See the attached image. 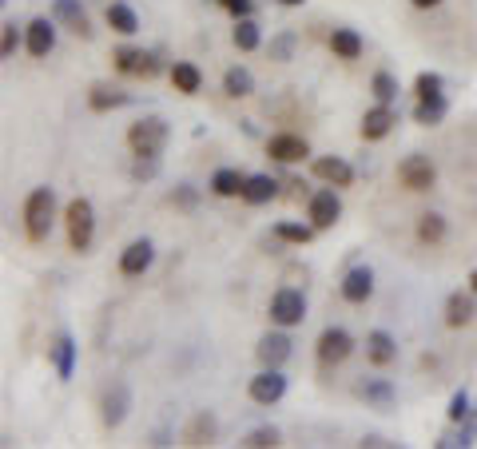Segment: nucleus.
Listing matches in <instances>:
<instances>
[{
  "instance_id": "nucleus-35",
  "label": "nucleus",
  "mask_w": 477,
  "mask_h": 449,
  "mask_svg": "<svg viewBox=\"0 0 477 449\" xmlns=\"http://www.w3.org/2000/svg\"><path fill=\"white\" fill-rule=\"evenodd\" d=\"M275 235L283 239V243H295V247H306L314 239V227H303V223H278Z\"/></svg>"
},
{
  "instance_id": "nucleus-13",
  "label": "nucleus",
  "mask_w": 477,
  "mask_h": 449,
  "mask_svg": "<svg viewBox=\"0 0 477 449\" xmlns=\"http://www.w3.org/2000/svg\"><path fill=\"white\" fill-rule=\"evenodd\" d=\"M152 258H155V247L147 243V239H136V243H127L124 255H119V275H127V278L144 275L147 267H152Z\"/></svg>"
},
{
  "instance_id": "nucleus-27",
  "label": "nucleus",
  "mask_w": 477,
  "mask_h": 449,
  "mask_svg": "<svg viewBox=\"0 0 477 449\" xmlns=\"http://www.w3.org/2000/svg\"><path fill=\"white\" fill-rule=\"evenodd\" d=\"M223 92L231 96V99H243V96H251L255 92V76L247 72V68H227L223 72Z\"/></svg>"
},
{
  "instance_id": "nucleus-38",
  "label": "nucleus",
  "mask_w": 477,
  "mask_h": 449,
  "mask_svg": "<svg viewBox=\"0 0 477 449\" xmlns=\"http://www.w3.org/2000/svg\"><path fill=\"white\" fill-rule=\"evenodd\" d=\"M16 48H20V33H16V24L8 20L5 24V33H0V56L5 60H13L16 56Z\"/></svg>"
},
{
  "instance_id": "nucleus-16",
  "label": "nucleus",
  "mask_w": 477,
  "mask_h": 449,
  "mask_svg": "<svg viewBox=\"0 0 477 449\" xmlns=\"http://www.w3.org/2000/svg\"><path fill=\"white\" fill-rule=\"evenodd\" d=\"M52 16L68 28V33H76L80 40L92 36V24H88V13L80 8V0H52Z\"/></svg>"
},
{
  "instance_id": "nucleus-28",
  "label": "nucleus",
  "mask_w": 477,
  "mask_h": 449,
  "mask_svg": "<svg viewBox=\"0 0 477 449\" xmlns=\"http://www.w3.org/2000/svg\"><path fill=\"white\" fill-rule=\"evenodd\" d=\"M445 112H450V104H445V96H434V99H417V108H414V124H422V127H434V124H442Z\"/></svg>"
},
{
  "instance_id": "nucleus-5",
  "label": "nucleus",
  "mask_w": 477,
  "mask_h": 449,
  "mask_svg": "<svg viewBox=\"0 0 477 449\" xmlns=\"http://www.w3.org/2000/svg\"><path fill=\"white\" fill-rule=\"evenodd\" d=\"M306 318V298L303 291H295V286H278L275 298H271V323L283 326V331H291Z\"/></svg>"
},
{
  "instance_id": "nucleus-40",
  "label": "nucleus",
  "mask_w": 477,
  "mask_h": 449,
  "mask_svg": "<svg viewBox=\"0 0 477 449\" xmlns=\"http://www.w3.org/2000/svg\"><path fill=\"white\" fill-rule=\"evenodd\" d=\"M291 52H295V33H283L271 44V60H278V64H286L291 60Z\"/></svg>"
},
{
  "instance_id": "nucleus-30",
  "label": "nucleus",
  "mask_w": 477,
  "mask_h": 449,
  "mask_svg": "<svg viewBox=\"0 0 477 449\" xmlns=\"http://www.w3.org/2000/svg\"><path fill=\"white\" fill-rule=\"evenodd\" d=\"M243 187H247V179L238 175L235 167H219V172L211 175V192H215V195H223V199L243 195Z\"/></svg>"
},
{
  "instance_id": "nucleus-9",
  "label": "nucleus",
  "mask_w": 477,
  "mask_h": 449,
  "mask_svg": "<svg viewBox=\"0 0 477 449\" xmlns=\"http://www.w3.org/2000/svg\"><path fill=\"white\" fill-rule=\"evenodd\" d=\"M112 64H116V72H124V76H144V80H152V76L159 72L155 56L144 52V48H116V52H112Z\"/></svg>"
},
{
  "instance_id": "nucleus-12",
  "label": "nucleus",
  "mask_w": 477,
  "mask_h": 449,
  "mask_svg": "<svg viewBox=\"0 0 477 449\" xmlns=\"http://www.w3.org/2000/svg\"><path fill=\"white\" fill-rule=\"evenodd\" d=\"M338 291H342V298L346 303H366V298L374 295V271L370 267H351V271L342 275V286H338Z\"/></svg>"
},
{
  "instance_id": "nucleus-34",
  "label": "nucleus",
  "mask_w": 477,
  "mask_h": 449,
  "mask_svg": "<svg viewBox=\"0 0 477 449\" xmlns=\"http://www.w3.org/2000/svg\"><path fill=\"white\" fill-rule=\"evenodd\" d=\"M370 92H374L378 104H394V99H398V80L390 72H374L370 76Z\"/></svg>"
},
{
  "instance_id": "nucleus-39",
  "label": "nucleus",
  "mask_w": 477,
  "mask_h": 449,
  "mask_svg": "<svg viewBox=\"0 0 477 449\" xmlns=\"http://www.w3.org/2000/svg\"><path fill=\"white\" fill-rule=\"evenodd\" d=\"M445 417H450V422H465V417H470V398H465V390H457L450 398V410H445Z\"/></svg>"
},
{
  "instance_id": "nucleus-32",
  "label": "nucleus",
  "mask_w": 477,
  "mask_h": 449,
  "mask_svg": "<svg viewBox=\"0 0 477 449\" xmlns=\"http://www.w3.org/2000/svg\"><path fill=\"white\" fill-rule=\"evenodd\" d=\"M215 437V417L211 414H195L192 426L183 430V445H207Z\"/></svg>"
},
{
  "instance_id": "nucleus-46",
  "label": "nucleus",
  "mask_w": 477,
  "mask_h": 449,
  "mask_svg": "<svg viewBox=\"0 0 477 449\" xmlns=\"http://www.w3.org/2000/svg\"><path fill=\"white\" fill-rule=\"evenodd\" d=\"M278 5H291L295 8V5H303V0H278Z\"/></svg>"
},
{
  "instance_id": "nucleus-42",
  "label": "nucleus",
  "mask_w": 477,
  "mask_h": 449,
  "mask_svg": "<svg viewBox=\"0 0 477 449\" xmlns=\"http://www.w3.org/2000/svg\"><path fill=\"white\" fill-rule=\"evenodd\" d=\"M219 8H227L231 16H251V0H219Z\"/></svg>"
},
{
  "instance_id": "nucleus-22",
  "label": "nucleus",
  "mask_w": 477,
  "mask_h": 449,
  "mask_svg": "<svg viewBox=\"0 0 477 449\" xmlns=\"http://www.w3.org/2000/svg\"><path fill=\"white\" fill-rule=\"evenodd\" d=\"M278 195V183L271 175H247V187H243V199L251 207H263V203H271V199Z\"/></svg>"
},
{
  "instance_id": "nucleus-31",
  "label": "nucleus",
  "mask_w": 477,
  "mask_h": 449,
  "mask_svg": "<svg viewBox=\"0 0 477 449\" xmlns=\"http://www.w3.org/2000/svg\"><path fill=\"white\" fill-rule=\"evenodd\" d=\"M231 40H235V48H238V52H255V48L263 44V33H258V24H255L251 16H238V24H235Z\"/></svg>"
},
{
  "instance_id": "nucleus-15",
  "label": "nucleus",
  "mask_w": 477,
  "mask_h": 449,
  "mask_svg": "<svg viewBox=\"0 0 477 449\" xmlns=\"http://www.w3.org/2000/svg\"><path fill=\"white\" fill-rule=\"evenodd\" d=\"M99 417H104V426L112 430V426H119L127 417V410H132V394H127V386L124 382H116V386H108V394H104V402H99Z\"/></svg>"
},
{
  "instance_id": "nucleus-25",
  "label": "nucleus",
  "mask_w": 477,
  "mask_h": 449,
  "mask_svg": "<svg viewBox=\"0 0 477 449\" xmlns=\"http://www.w3.org/2000/svg\"><path fill=\"white\" fill-rule=\"evenodd\" d=\"M108 28H112V33H119V36L139 33V16H136V8H127L124 0H119V5H108Z\"/></svg>"
},
{
  "instance_id": "nucleus-29",
  "label": "nucleus",
  "mask_w": 477,
  "mask_h": 449,
  "mask_svg": "<svg viewBox=\"0 0 477 449\" xmlns=\"http://www.w3.org/2000/svg\"><path fill=\"white\" fill-rule=\"evenodd\" d=\"M358 398H366V402L378 406V410H390L394 406V386L382 382V378H370V382L358 386Z\"/></svg>"
},
{
  "instance_id": "nucleus-44",
  "label": "nucleus",
  "mask_w": 477,
  "mask_h": 449,
  "mask_svg": "<svg viewBox=\"0 0 477 449\" xmlns=\"http://www.w3.org/2000/svg\"><path fill=\"white\" fill-rule=\"evenodd\" d=\"M410 5H414V8H437L442 0H410Z\"/></svg>"
},
{
  "instance_id": "nucleus-6",
  "label": "nucleus",
  "mask_w": 477,
  "mask_h": 449,
  "mask_svg": "<svg viewBox=\"0 0 477 449\" xmlns=\"http://www.w3.org/2000/svg\"><path fill=\"white\" fill-rule=\"evenodd\" d=\"M338 215H342V199H338L334 187H323V192H314L311 203H306V219H311L314 231H326V227H334Z\"/></svg>"
},
{
  "instance_id": "nucleus-36",
  "label": "nucleus",
  "mask_w": 477,
  "mask_h": 449,
  "mask_svg": "<svg viewBox=\"0 0 477 449\" xmlns=\"http://www.w3.org/2000/svg\"><path fill=\"white\" fill-rule=\"evenodd\" d=\"M414 96H417V99L442 96V76H437V72H422V76L414 80Z\"/></svg>"
},
{
  "instance_id": "nucleus-4",
  "label": "nucleus",
  "mask_w": 477,
  "mask_h": 449,
  "mask_svg": "<svg viewBox=\"0 0 477 449\" xmlns=\"http://www.w3.org/2000/svg\"><path fill=\"white\" fill-rule=\"evenodd\" d=\"M314 354H318V366L331 370V366L346 362V358L354 354V338L346 334L342 326H326V331L318 334V342H314Z\"/></svg>"
},
{
  "instance_id": "nucleus-11",
  "label": "nucleus",
  "mask_w": 477,
  "mask_h": 449,
  "mask_svg": "<svg viewBox=\"0 0 477 449\" xmlns=\"http://www.w3.org/2000/svg\"><path fill=\"white\" fill-rule=\"evenodd\" d=\"M24 48H28V56H36V60H44L48 52H52L56 48V24L52 20L36 16L33 24L24 28Z\"/></svg>"
},
{
  "instance_id": "nucleus-3",
  "label": "nucleus",
  "mask_w": 477,
  "mask_h": 449,
  "mask_svg": "<svg viewBox=\"0 0 477 449\" xmlns=\"http://www.w3.org/2000/svg\"><path fill=\"white\" fill-rule=\"evenodd\" d=\"M127 147L139 155H159L167 147V124L159 116H144V119H136L132 127H127Z\"/></svg>"
},
{
  "instance_id": "nucleus-7",
  "label": "nucleus",
  "mask_w": 477,
  "mask_h": 449,
  "mask_svg": "<svg viewBox=\"0 0 477 449\" xmlns=\"http://www.w3.org/2000/svg\"><path fill=\"white\" fill-rule=\"evenodd\" d=\"M434 179H437V172L426 155H406L402 164H398V183H402L406 192H430Z\"/></svg>"
},
{
  "instance_id": "nucleus-41",
  "label": "nucleus",
  "mask_w": 477,
  "mask_h": 449,
  "mask_svg": "<svg viewBox=\"0 0 477 449\" xmlns=\"http://www.w3.org/2000/svg\"><path fill=\"white\" fill-rule=\"evenodd\" d=\"M159 172V164H155V155H139V164L132 167V175L136 179H152Z\"/></svg>"
},
{
  "instance_id": "nucleus-24",
  "label": "nucleus",
  "mask_w": 477,
  "mask_h": 449,
  "mask_svg": "<svg viewBox=\"0 0 477 449\" xmlns=\"http://www.w3.org/2000/svg\"><path fill=\"white\" fill-rule=\"evenodd\" d=\"M172 88L183 96H195L199 88H203V72H199L195 64H187V60H179V64L172 68Z\"/></svg>"
},
{
  "instance_id": "nucleus-8",
  "label": "nucleus",
  "mask_w": 477,
  "mask_h": 449,
  "mask_svg": "<svg viewBox=\"0 0 477 449\" xmlns=\"http://www.w3.org/2000/svg\"><path fill=\"white\" fill-rule=\"evenodd\" d=\"M247 394H251L255 406H275V402H283V394H286V378H283V370H275V366H263V374L251 378Z\"/></svg>"
},
{
  "instance_id": "nucleus-14",
  "label": "nucleus",
  "mask_w": 477,
  "mask_h": 449,
  "mask_svg": "<svg viewBox=\"0 0 477 449\" xmlns=\"http://www.w3.org/2000/svg\"><path fill=\"white\" fill-rule=\"evenodd\" d=\"M477 318V295H465V291H454L445 298V326L450 331H462Z\"/></svg>"
},
{
  "instance_id": "nucleus-23",
  "label": "nucleus",
  "mask_w": 477,
  "mask_h": 449,
  "mask_svg": "<svg viewBox=\"0 0 477 449\" xmlns=\"http://www.w3.org/2000/svg\"><path fill=\"white\" fill-rule=\"evenodd\" d=\"M331 52L338 60H358L362 56V36H358L354 28H334L331 33Z\"/></svg>"
},
{
  "instance_id": "nucleus-10",
  "label": "nucleus",
  "mask_w": 477,
  "mask_h": 449,
  "mask_svg": "<svg viewBox=\"0 0 477 449\" xmlns=\"http://www.w3.org/2000/svg\"><path fill=\"white\" fill-rule=\"evenodd\" d=\"M394 124H398V112L390 104H378V108H370V112L362 116V127H358V132H362V139L366 144H378V139H386L394 132Z\"/></svg>"
},
{
  "instance_id": "nucleus-2",
  "label": "nucleus",
  "mask_w": 477,
  "mask_h": 449,
  "mask_svg": "<svg viewBox=\"0 0 477 449\" xmlns=\"http://www.w3.org/2000/svg\"><path fill=\"white\" fill-rule=\"evenodd\" d=\"M64 223H68V247L76 255H84L92 247V235H96V215H92V203L88 199H72L64 211Z\"/></svg>"
},
{
  "instance_id": "nucleus-19",
  "label": "nucleus",
  "mask_w": 477,
  "mask_h": 449,
  "mask_svg": "<svg viewBox=\"0 0 477 449\" xmlns=\"http://www.w3.org/2000/svg\"><path fill=\"white\" fill-rule=\"evenodd\" d=\"M267 155L278 159V164H298V159L311 155V147H306L303 136H271L267 139Z\"/></svg>"
},
{
  "instance_id": "nucleus-33",
  "label": "nucleus",
  "mask_w": 477,
  "mask_h": 449,
  "mask_svg": "<svg viewBox=\"0 0 477 449\" xmlns=\"http://www.w3.org/2000/svg\"><path fill=\"white\" fill-rule=\"evenodd\" d=\"M445 239V219L442 215H434V211H426L422 219H417V243H442Z\"/></svg>"
},
{
  "instance_id": "nucleus-18",
  "label": "nucleus",
  "mask_w": 477,
  "mask_h": 449,
  "mask_svg": "<svg viewBox=\"0 0 477 449\" xmlns=\"http://www.w3.org/2000/svg\"><path fill=\"white\" fill-rule=\"evenodd\" d=\"M255 358H258L263 366H275V370H278V366L291 358V338H286L283 331L263 334V338H258V346H255Z\"/></svg>"
},
{
  "instance_id": "nucleus-20",
  "label": "nucleus",
  "mask_w": 477,
  "mask_h": 449,
  "mask_svg": "<svg viewBox=\"0 0 477 449\" xmlns=\"http://www.w3.org/2000/svg\"><path fill=\"white\" fill-rule=\"evenodd\" d=\"M124 104H132V96L112 84H92V92H88V108L92 112H112V108H124Z\"/></svg>"
},
{
  "instance_id": "nucleus-1",
  "label": "nucleus",
  "mask_w": 477,
  "mask_h": 449,
  "mask_svg": "<svg viewBox=\"0 0 477 449\" xmlns=\"http://www.w3.org/2000/svg\"><path fill=\"white\" fill-rule=\"evenodd\" d=\"M52 223H56L52 187H36V192L24 199V235H28V243H44L48 231H52Z\"/></svg>"
},
{
  "instance_id": "nucleus-21",
  "label": "nucleus",
  "mask_w": 477,
  "mask_h": 449,
  "mask_svg": "<svg viewBox=\"0 0 477 449\" xmlns=\"http://www.w3.org/2000/svg\"><path fill=\"white\" fill-rule=\"evenodd\" d=\"M366 358H370V366H390L398 358L394 338L386 331H370V338H366Z\"/></svg>"
},
{
  "instance_id": "nucleus-26",
  "label": "nucleus",
  "mask_w": 477,
  "mask_h": 449,
  "mask_svg": "<svg viewBox=\"0 0 477 449\" xmlns=\"http://www.w3.org/2000/svg\"><path fill=\"white\" fill-rule=\"evenodd\" d=\"M52 362H56V374H60V382H68L76 370V342L68 334H60L56 338V346H52Z\"/></svg>"
},
{
  "instance_id": "nucleus-43",
  "label": "nucleus",
  "mask_w": 477,
  "mask_h": 449,
  "mask_svg": "<svg viewBox=\"0 0 477 449\" xmlns=\"http://www.w3.org/2000/svg\"><path fill=\"white\" fill-rule=\"evenodd\" d=\"M179 203L192 207V203H195V192H187V187H183V192H179Z\"/></svg>"
},
{
  "instance_id": "nucleus-37",
  "label": "nucleus",
  "mask_w": 477,
  "mask_h": 449,
  "mask_svg": "<svg viewBox=\"0 0 477 449\" xmlns=\"http://www.w3.org/2000/svg\"><path fill=\"white\" fill-rule=\"evenodd\" d=\"M243 445H251V449H267V445H278V430H275V426H258V430H251V434H247V442Z\"/></svg>"
},
{
  "instance_id": "nucleus-17",
  "label": "nucleus",
  "mask_w": 477,
  "mask_h": 449,
  "mask_svg": "<svg viewBox=\"0 0 477 449\" xmlns=\"http://www.w3.org/2000/svg\"><path fill=\"white\" fill-rule=\"evenodd\" d=\"M314 175L331 187H351L354 183V167L342 155H318L314 159Z\"/></svg>"
},
{
  "instance_id": "nucleus-45",
  "label": "nucleus",
  "mask_w": 477,
  "mask_h": 449,
  "mask_svg": "<svg viewBox=\"0 0 477 449\" xmlns=\"http://www.w3.org/2000/svg\"><path fill=\"white\" fill-rule=\"evenodd\" d=\"M470 291L477 295V271H470Z\"/></svg>"
}]
</instances>
